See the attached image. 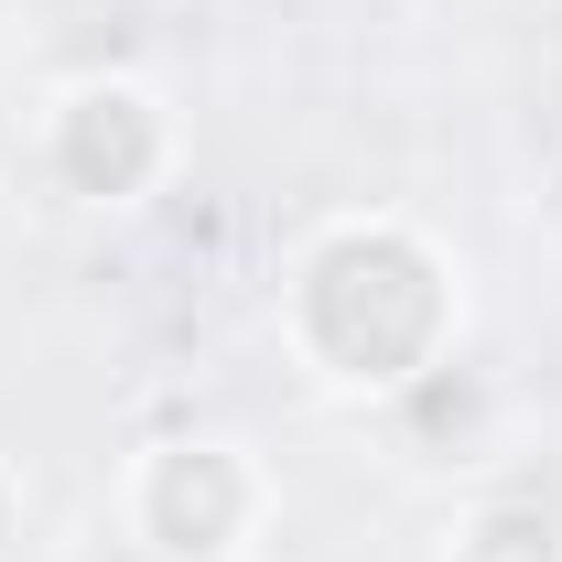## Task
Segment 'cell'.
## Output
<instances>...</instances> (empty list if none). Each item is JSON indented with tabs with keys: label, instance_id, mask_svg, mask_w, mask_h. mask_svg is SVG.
Instances as JSON below:
<instances>
[{
	"label": "cell",
	"instance_id": "5",
	"mask_svg": "<svg viewBox=\"0 0 562 562\" xmlns=\"http://www.w3.org/2000/svg\"><path fill=\"white\" fill-rule=\"evenodd\" d=\"M0 562H33V476L0 454Z\"/></svg>",
	"mask_w": 562,
	"mask_h": 562
},
{
	"label": "cell",
	"instance_id": "2",
	"mask_svg": "<svg viewBox=\"0 0 562 562\" xmlns=\"http://www.w3.org/2000/svg\"><path fill=\"white\" fill-rule=\"evenodd\" d=\"M22 184L55 216H140L184 184V109L140 66H76L22 109Z\"/></svg>",
	"mask_w": 562,
	"mask_h": 562
},
{
	"label": "cell",
	"instance_id": "3",
	"mask_svg": "<svg viewBox=\"0 0 562 562\" xmlns=\"http://www.w3.org/2000/svg\"><path fill=\"white\" fill-rule=\"evenodd\" d=\"M109 530L131 562H260L281 530V465L227 422L140 432L109 476Z\"/></svg>",
	"mask_w": 562,
	"mask_h": 562
},
{
	"label": "cell",
	"instance_id": "1",
	"mask_svg": "<svg viewBox=\"0 0 562 562\" xmlns=\"http://www.w3.org/2000/svg\"><path fill=\"white\" fill-rule=\"evenodd\" d=\"M476 325V281L454 238H432L412 206H325L271 281L281 368L325 412H401L422 401Z\"/></svg>",
	"mask_w": 562,
	"mask_h": 562
},
{
	"label": "cell",
	"instance_id": "4",
	"mask_svg": "<svg viewBox=\"0 0 562 562\" xmlns=\"http://www.w3.org/2000/svg\"><path fill=\"white\" fill-rule=\"evenodd\" d=\"M432 562H562V508L519 487L465 497V508L432 519Z\"/></svg>",
	"mask_w": 562,
	"mask_h": 562
}]
</instances>
